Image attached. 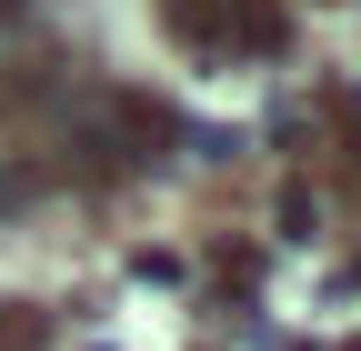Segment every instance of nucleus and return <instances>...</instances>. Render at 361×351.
Returning <instances> with one entry per match:
<instances>
[{"mask_svg": "<svg viewBox=\"0 0 361 351\" xmlns=\"http://www.w3.org/2000/svg\"><path fill=\"white\" fill-rule=\"evenodd\" d=\"M51 341V312L40 301H0V351H40Z\"/></svg>", "mask_w": 361, "mask_h": 351, "instance_id": "obj_1", "label": "nucleus"}]
</instances>
